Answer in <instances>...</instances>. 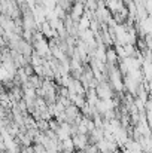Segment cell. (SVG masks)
I'll return each mask as SVG.
<instances>
[{"mask_svg":"<svg viewBox=\"0 0 152 153\" xmlns=\"http://www.w3.org/2000/svg\"><path fill=\"white\" fill-rule=\"evenodd\" d=\"M97 91V95L100 100H112L113 98V88L110 83H107L106 80L104 82H100L96 88Z\"/></svg>","mask_w":152,"mask_h":153,"instance_id":"cell-1","label":"cell"},{"mask_svg":"<svg viewBox=\"0 0 152 153\" xmlns=\"http://www.w3.org/2000/svg\"><path fill=\"white\" fill-rule=\"evenodd\" d=\"M85 12H87V6H85V3L84 1H75L73 3V6H72V10H70V13H69V16L75 21V22H79V19L85 15Z\"/></svg>","mask_w":152,"mask_h":153,"instance_id":"cell-2","label":"cell"},{"mask_svg":"<svg viewBox=\"0 0 152 153\" xmlns=\"http://www.w3.org/2000/svg\"><path fill=\"white\" fill-rule=\"evenodd\" d=\"M73 143H75L76 150H79V152L87 150V147L90 146V140H88L87 134H76V135H73Z\"/></svg>","mask_w":152,"mask_h":153,"instance_id":"cell-3","label":"cell"},{"mask_svg":"<svg viewBox=\"0 0 152 153\" xmlns=\"http://www.w3.org/2000/svg\"><path fill=\"white\" fill-rule=\"evenodd\" d=\"M146 111V120H148V125L152 128V110H145Z\"/></svg>","mask_w":152,"mask_h":153,"instance_id":"cell-4","label":"cell"},{"mask_svg":"<svg viewBox=\"0 0 152 153\" xmlns=\"http://www.w3.org/2000/svg\"><path fill=\"white\" fill-rule=\"evenodd\" d=\"M145 9H146V12L151 15L152 13V0H146V3H145Z\"/></svg>","mask_w":152,"mask_h":153,"instance_id":"cell-5","label":"cell"},{"mask_svg":"<svg viewBox=\"0 0 152 153\" xmlns=\"http://www.w3.org/2000/svg\"><path fill=\"white\" fill-rule=\"evenodd\" d=\"M121 153H133V152H131V150H127V149H122V152Z\"/></svg>","mask_w":152,"mask_h":153,"instance_id":"cell-6","label":"cell"}]
</instances>
